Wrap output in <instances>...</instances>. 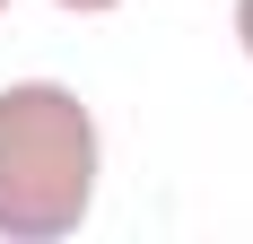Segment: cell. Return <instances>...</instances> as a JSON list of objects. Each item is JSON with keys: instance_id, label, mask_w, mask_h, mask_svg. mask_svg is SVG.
<instances>
[{"instance_id": "6da1fadb", "label": "cell", "mask_w": 253, "mask_h": 244, "mask_svg": "<svg viewBox=\"0 0 253 244\" xmlns=\"http://www.w3.org/2000/svg\"><path fill=\"white\" fill-rule=\"evenodd\" d=\"M105 183V122L70 79L0 87V244H61Z\"/></svg>"}, {"instance_id": "7a4b0ae2", "label": "cell", "mask_w": 253, "mask_h": 244, "mask_svg": "<svg viewBox=\"0 0 253 244\" xmlns=\"http://www.w3.org/2000/svg\"><path fill=\"white\" fill-rule=\"evenodd\" d=\"M52 9H61V18H114L123 0H52Z\"/></svg>"}, {"instance_id": "3957f363", "label": "cell", "mask_w": 253, "mask_h": 244, "mask_svg": "<svg viewBox=\"0 0 253 244\" xmlns=\"http://www.w3.org/2000/svg\"><path fill=\"white\" fill-rule=\"evenodd\" d=\"M236 52L253 61V0H236Z\"/></svg>"}, {"instance_id": "277c9868", "label": "cell", "mask_w": 253, "mask_h": 244, "mask_svg": "<svg viewBox=\"0 0 253 244\" xmlns=\"http://www.w3.org/2000/svg\"><path fill=\"white\" fill-rule=\"evenodd\" d=\"M0 18H9V0H0Z\"/></svg>"}]
</instances>
